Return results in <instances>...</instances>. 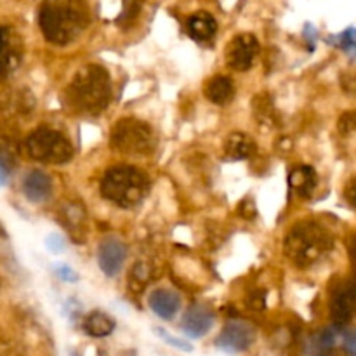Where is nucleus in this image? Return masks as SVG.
Instances as JSON below:
<instances>
[{
	"label": "nucleus",
	"instance_id": "nucleus-32",
	"mask_svg": "<svg viewBox=\"0 0 356 356\" xmlns=\"http://www.w3.org/2000/svg\"><path fill=\"white\" fill-rule=\"evenodd\" d=\"M138 10H139V3L136 2V0H132L131 3H125V9H124V14H120V17H118V21H132L136 16H138Z\"/></svg>",
	"mask_w": 356,
	"mask_h": 356
},
{
	"label": "nucleus",
	"instance_id": "nucleus-11",
	"mask_svg": "<svg viewBox=\"0 0 356 356\" xmlns=\"http://www.w3.org/2000/svg\"><path fill=\"white\" fill-rule=\"evenodd\" d=\"M216 315L209 306L195 305L188 308V312L183 316V332L191 339H200L207 336L211 329L214 327Z\"/></svg>",
	"mask_w": 356,
	"mask_h": 356
},
{
	"label": "nucleus",
	"instance_id": "nucleus-29",
	"mask_svg": "<svg viewBox=\"0 0 356 356\" xmlns=\"http://www.w3.org/2000/svg\"><path fill=\"white\" fill-rule=\"evenodd\" d=\"M339 38H341V47L346 49V51H356V30L355 28L344 31Z\"/></svg>",
	"mask_w": 356,
	"mask_h": 356
},
{
	"label": "nucleus",
	"instance_id": "nucleus-34",
	"mask_svg": "<svg viewBox=\"0 0 356 356\" xmlns=\"http://www.w3.org/2000/svg\"><path fill=\"white\" fill-rule=\"evenodd\" d=\"M350 257L353 259V263L356 264V235L351 238L350 242Z\"/></svg>",
	"mask_w": 356,
	"mask_h": 356
},
{
	"label": "nucleus",
	"instance_id": "nucleus-5",
	"mask_svg": "<svg viewBox=\"0 0 356 356\" xmlns=\"http://www.w3.org/2000/svg\"><path fill=\"white\" fill-rule=\"evenodd\" d=\"M111 148L124 155L145 156L155 149L156 138L153 129L138 118H122L115 124L110 136Z\"/></svg>",
	"mask_w": 356,
	"mask_h": 356
},
{
	"label": "nucleus",
	"instance_id": "nucleus-14",
	"mask_svg": "<svg viewBox=\"0 0 356 356\" xmlns=\"http://www.w3.org/2000/svg\"><path fill=\"white\" fill-rule=\"evenodd\" d=\"M148 305L156 316L163 320H172L181 309V298L170 289H156L149 294Z\"/></svg>",
	"mask_w": 356,
	"mask_h": 356
},
{
	"label": "nucleus",
	"instance_id": "nucleus-9",
	"mask_svg": "<svg viewBox=\"0 0 356 356\" xmlns=\"http://www.w3.org/2000/svg\"><path fill=\"white\" fill-rule=\"evenodd\" d=\"M330 316L339 327L356 318V275L334 291L330 299Z\"/></svg>",
	"mask_w": 356,
	"mask_h": 356
},
{
	"label": "nucleus",
	"instance_id": "nucleus-19",
	"mask_svg": "<svg viewBox=\"0 0 356 356\" xmlns=\"http://www.w3.org/2000/svg\"><path fill=\"white\" fill-rule=\"evenodd\" d=\"M207 99L214 104H228L235 97V83L229 76L216 75L207 80L204 86Z\"/></svg>",
	"mask_w": 356,
	"mask_h": 356
},
{
	"label": "nucleus",
	"instance_id": "nucleus-3",
	"mask_svg": "<svg viewBox=\"0 0 356 356\" xmlns=\"http://www.w3.org/2000/svg\"><path fill=\"white\" fill-rule=\"evenodd\" d=\"M332 235L316 221H301L292 226L284 240V252L296 266L309 268L332 250Z\"/></svg>",
	"mask_w": 356,
	"mask_h": 356
},
{
	"label": "nucleus",
	"instance_id": "nucleus-12",
	"mask_svg": "<svg viewBox=\"0 0 356 356\" xmlns=\"http://www.w3.org/2000/svg\"><path fill=\"white\" fill-rule=\"evenodd\" d=\"M59 221L75 242H83L87 233V216L80 204H65L59 212Z\"/></svg>",
	"mask_w": 356,
	"mask_h": 356
},
{
	"label": "nucleus",
	"instance_id": "nucleus-23",
	"mask_svg": "<svg viewBox=\"0 0 356 356\" xmlns=\"http://www.w3.org/2000/svg\"><path fill=\"white\" fill-rule=\"evenodd\" d=\"M337 131L343 136H350L356 132V111H344L337 120Z\"/></svg>",
	"mask_w": 356,
	"mask_h": 356
},
{
	"label": "nucleus",
	"instance_id": "nucleus-15",
	"mask_svg": "<svg viewBox=\"0 0 356 356\" xmlns=\"http://www.w3.org/2000/svg\"><path fill=\"white\" fill-rule=\"evenodd\" d=\"M19 63V44L14 31L0 26V75H7Z\"/></svg>",
	"mask_w": 356,
	"mask_h": 356
},
{
	"label": "nucleus",
	"instance_id": "nucleus-2",
	"mask_svg": "<svg viewBox=\"0 0 356 356\" xmlns=\"http://www.w3.org/2000/svg\"><path fill=\"white\" fill-rule=\"evenodd\" d=\"M87 24L89 13L82 0H47L38 10V26L51 44H70Z\"/></svg>",
	"mask_w": 356,
	"mask_h": 356
},
{
	"label": "nucleus",
	"instance_id": "nucleus-1",
	"mask_svg": "<svg viewBox=\"0 0 356 356\" xmlns=\"http://www.w3.org/2000/svg\"><path fill=\"white\" fill-rule=\"evenodd\" d=\"M110 101V73L99 65L82 66L65 89V104L76 115H99Z\"/></svg>",
	"mask_w": 356,
	"mask_h": 356
},
{
	"label": "nucleus",
	"instance_id": "nucleus-10",
	"mask_svg": "<svg viewBox=\"0 0 356 356\" xmlns=\"http://www.w3.org/2000/svg\"><path fill=\"white\" fill-rule=\"evenodd\" d=\"M125 259H127V247L124 242H120L115 236H106L103 242L99 243V250H97V263H99L101 271L106 277L113 278L120 273L122 266H124Z\"/></svg>",
	"mask_w": 356,
	"mask_h": 356
},
{
	"label": "nucleus",
	"instance_id": "nucleus-27",
	"mask_svg": "<svg viewBox=\"0 0 356 356\" xmlns=\"http://www.w3.org/2000/svg\"><path fill=\"white\" fill-rule=\"evenodd\" d=\"M343 197L350 207L356 209V177H351L343 190Z\"/></svg>",
	"mask_w": 356,
	"mask_h": 356
},
{
	"label": "nucleus",
	"instance_id": "nucleus-6",
	"mask_svg": "<svg viewBox=\"0 0 356 356\" xmlns=\"http://www.w3.org/2000/svg\"><path fill=\"white\" fill-rule=\"evenodd\" d=\"M28 156L44 163H66L73 156V146L61 132L52 129H35L24 141Z\"/></svg>",
	"mask_w": 356,
	"mask_h": 356
},
{
	"label": "nucleus",
	"instance_id": "nucleus-33",
	"mask_svg": "<svg viewBox=\"0 0 356 356\" xmlns=\"http://www.w3.org/2000/svg\"><path fill=\"white\" fill-rule=\"evenodd\" d=\"M7 176H9V172H7V167L3 165V162L0 160V186H3V184L7 183Z\"/></svg>",
	"mask_w": 356,
	"mask_h": 356
},
{
	"label": "nucleus",
	"instance_id": "nucleus-17",
	"mask_svg": "<svg viewBox=\"0 0 356 356\" xmlns=\"http://www.w3.org/2000/svg\"><path fill=\"white\" fill-rule=\"evenodd\" d=\"M186 30L188 35H190L193 40L207 42L211 40L216 35V31H218V21H216L214 16H212L211 13H207V10H198V13L191 14V16L188 17Z\"/></svg>",
	"mask_w": 356,
	"mask_h": 356
},
{
	"label": "nucleus",
	"instance_id": "nucleus-7",
	"mask_svg": "<svg viewBox=\"0 0 356 356\" xmlns=\"http://www.w3.org/2000/svg\"><path fill=\"white\" fill-rule=\"evenodd\" d=\"M256 339V330L242 320H229L216 339V346L226 355H238L249 350Z\"/></svg>",
	"mask_w": 356,
	"mask_h": 356
},
{
	"label": "nucleus",
	"instance_id": "nucleus-20",
	"mask_svg": "<svg viewBox=\"0 0 356 356\" xmlns=\"http://www.w3.org/2000/svg\"><path fill=\"white\" fill-rule=\"evenodd\" d=\"M117 323L111 318L108 313L104 312H92L83 318L82 329L87 336L94 337V339H103L108 337L115 330Z\"/></svg>",
	"mask_w": 356,
	"mask_h": 356
},
{
	"label": "nucleus",
	"instance_id": "nucleus-21",
	"mask_svg": "<svg viewBox=\"0 0 356 356\" xmlns=\"http://www.w3.org/2000/svg\"><path fill=\"white\" fill-rule=\"evenodd\" d=\"M254 115H256L257 122L259 124H277V108H275L273 101L268 94H257L252 101Z\"/></svg>",
	"mask_w": 356,
	"mask_h": 356
},
{
	"label": "nucleus",
	"instance_id": "nucleus-26",
	"mask_svg": "<svg viewBox=\"0 0 356 356\" xmlns=\"http://www.w3.org/2000/svg\"><path fill=\"white\" fill-rule=\"evenodd\" d=\"M45 247H47L49 252L61 254L65 250V240L61 235H49L45 238Z\"/></svg>",
	"mask_w": 356,
	"mask_h": 356
},
{
	"label": "nucleus",
	"instance_id": "nucleus-18",
	"mask_svg": "<svg viewBox=\"0 0 356 356\" xmlns=\"http://www.w3.org/2000/svg\"><path fill=\"white\" fill-rule=\"evenodd\" d=\"M318 184V176L312 165H296L289 174V186L302 198H309Z\"/></svg>",
	"mask_w": 356,
	"mask_h": 356
},
{
	"label": "nucleus",
	"instance_id": "nucleus-35",
	"mask_svg": "<svg viewBox=\"0 0 356 356\" xmlns=\"http://www.w3.org/2000/svg\"><path fill=\"white\" fill-rule=\"evenodd\" d=\"M68 356H79V355H76V353H75V351H70V353H68Z\"/></svg>",
	"mask_w": 356,
	"mask_h": 356
},
{
	"label": "nucleus",
	"instance_id": "nucleus-28",
	"mask_svg": "<svg viewBox=\"0 0 356 356\" xmlns=\"http://www.w3.org/2000/svg\"><path fill=\"white\" fill-rule=\"evenodd\" d=\"M238 214L245 219L256 218L257 211H256V204H254L252 198H243L242 204L238 205Z\"/></svg>",
	"mask_w": 356,
	"mask_h": 356
},
{
	"label": "nucleus",
	"instance_id": "nucleus-13",
	"mask_svg": "<svg viewBox=\"0 0 356 356\" xmlns=\"http://www.w3.org/2000/svg\"><path fill=\"white\" fill-rule=\"evenodd\" d=\"M23 193L33 204H44L52 193V181L44 170L33 169L24 176Z\"/></svg>",
	"mask_w": 356,
	"mask_h": 356
},
{
	"label": "nucleus",
	"instance_id": "nucleus-8",
	"mask_svg": "<svg viewBox=\"0 0 356 356\" xmlns=\"http://www.w3.org/2000/svg\"><path fill=\"white\" fill-rule=\"evenodd\" d=\"M259 52V42L252 33H240L226 45V65L235 72H247L252 68L254 59Z\"/></svg>",
	"mask_w": 356,
	"mask_h": 356
},
{
	"label": "nucleus",
	"instance_id": "nucleus-24",
	"mask_svg": "<svg viewBox=\"0 0 356 356\" xmlns=\"http://www.w3.org/2000/svg\"><path fill=\"white\" fill-rule=\"evenodd\" d=\"M336 344V332L332 329H325L318 334L316 337V350L320 353H327V351L332 350V346Z\"/></svg>",
	"mask_w": 356,
	"mask_h": 356
},
{
	"label": "nucleus",
	"instance_id": "nucleus-16",
	"mask_svg": "<svg viewBox=\"0 0 356 356\" xmlns=\"http://www.w3.org/2000/svg\"><path fill=\"white\" fill-rule=\"evenodd\" d=\"M257 145L245 132H233L225 141V156L233 162L247 160L256 155Z\"/></svg>",
	"mask_w": 356,
	"mask_h": 356
},
{
	"label": "nucleus",
	"instance_id": "nucleus-22",
	"mask_svg": "<svg viewBox=\"0 0 356 356\" xmlns=\"http://www.w3.org/2000/svg\"><path fill=\"white\" fill-rule=\"evenodd\" d=\"M153 330H155L156 336H159L160 339L163 341V343L169 344V346L176 348V350H179V351H184V353H191V351H193V346H191V344L188 343V341L179 339V337L172 336V334H170L169 330L162 329V327H155V329H153Z\"/></svg>",
	"mask_w": 356,
	"mask_h": 356
},
{
	"label": "nucleus",
	"instance_id": "nucleus-31",
	"mask_svg": "<svg viewBox=\"0 0 356 356\" xmlns=\"http://www.w3.org/2000/svg\"><path fill=\"white\" fill-rule=\"evenodd\" d=\"M56 273H58V277L61 278V280L70 282V284H75V282H79V275H76V271H73L72 268L66 266V264L56 268Z\"/></svg>",
	"mask_w": 356,
	"mask_h": 356
},
{
	"label": "nucleus",
	"instance_id": "nucleus-30",
	"mask_svg": "<svg viewBox=\"0 0 356 356\" xmlns=\"http://www.w3.org/2000/svg\"><path fill=\"white\" fill-rule=\"evenodd\" d=\"M343 348L350 356H356V330H348L344 334Z\"/></svg>",
	"mask_w": 356,
	"mask_h": 356
},
{
	"label": "nucleus",
	"instance_id": "nucleus-25",
	"mask_svg": "<svg viewBox=\"0 0 356 356\" xmlns=\"http://www.w3.org/2000/svg\"><path fill=\"white\" fill-rule=\"evenodd\" d=\"M341 87L346 94L350 96H356V70H351V72H344L341 75Z\"/></svg>",
	"mask_w": 356,
	"mask_h": 356
},
{
	"label": "nucleus",
	"instance_id": "nucleus-4",
	"mask_svg": "<svg viewBox=\"0 0 356 356\" xmlns=\"http://www.w3.org/2000/svg\"><path fill=\"white\" fill-rule=\"evenodd\" d=\"M149 191V179L143 170L131 165L111 167L101 179V193L118 207H136Z\"/></svg>",
	"mask_w": 356,
	"mask_h": 356
}]
</instances>
